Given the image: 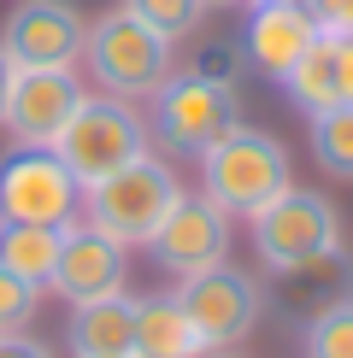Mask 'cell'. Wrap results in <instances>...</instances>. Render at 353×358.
<instances>
[{
    "label": "cell",
    "mask_w": 353,
    "mask_h": 358,
    "mask_svg": "<svg viewBox=\"0 0 353 358\" xmlns=\"http://www.w3.org/2000/svg\"><path fill=\"white\" fill-rule=\"evenodd\" d=\"M171 48L159 29H147L136 12H106V18L88 24L83 36V65L88 77L100 83V94H118V100H147L159 83L171 77Z\"/></svg>",
    "instance_id": "7a4b0ae2"
},
{
    "label": "cell",
    "mask_w": 353,
    "mask_h": 358,
    "mask_svg": "<svg viewBox=\"0 0 353 358\" xmlns=\"http://www.w3.org/2000/svg\"><path fill=\"white\" fill-rule=\"evenodd\" d=\"M36 306H41V288L0 264V335H24L29 317H36Z\"/></svg>",
    "instance_id": "44dd1931"
},
{
    "label": "cell",
    "mask_w": 353,
    "mask_h": 358,
    "mask_svg": "<svg viewBox=\"0 0 353 358\" xmlns=\"http://www.w3.org/2000/svg\"><path fill=\"white\" fill-rule=\"evenodd\" d=\"M195 165H200V194L224 217H254L259 206L271 200V194H283L289 176H294L283 141L265 136V129H247V124L224 129Z\"/></svg>",
    "instance_id": "6da1fadb"
},
{
    "label": "cell",
    "mask_w": 353,
    "mask_h": 358,
    "mask_svg": "<svg viewBox=\"0 0 353 358\" xmlns=\"http://www.w3.org/2000/svg\"><path fill=\"white\" fill-rule=\"evenodd\" d=\"M188 71H200V77H212V83H235V71H242V48H206Z\"/></svg>",
    "instance_id": "7402d4cb"
},
{
    "label": "cell",
    "mask_w": 353,
    "mask_h": 358,
    "mask_svg": "<svg viewBox=\"0 0 353 358\" xmlns=\"http://www.w3.org/2000/svg\"><path fill=\"white\" fill-rule=\"evenodd\" d=\"M335 59H342V100L353 106V36H335Z\"/></svg>",
    "instance_id": "d4e9b609"
},
{
    "label": "cell",
    "mask_w": 353,
    "mask_h": 358,
    "mask_svg": "<svg viewBox=\"0 0 353 358\" xmlns=\"http://www.w3.org/2000/svg\"><path fill=\"white\" fill-rule=\"evenodd\" d=\"M247 6H306L312 12V0H247Z\"/></svg>",
    "instance_id": "4316f807"
},
{
    "label": "cell",
    "mask_w": 353,
    "mask_h": 358,
    "mask_svg": "<svg viewBox=\"0 0 353 358\" xmlns=\"http://www.w3.org/2000/svg\"><path fill=\"white\" fill-rule=\"evenodd\" d=\"M277 88H283V94H289L306 117H318V112H330V106H347V100H342V59H335V29H318V41H312L300 59H294V71H289Z\"/></svg>",
    "instance_id": "2e32d148"
},
{
    "label": "cell",
    "mask_w": 353,
    "mask_h": 358,
    "mask_svg": "<svg viewBox=\"0 0 353 358\" xmlns=\"http://www.w3.org/2000/svg\"><path fill=\"white\" fill-rule=\"evenodd\" d=\"M318 29H335V36H353V0H312Z\"/></svg>",
    "instance_id": "603a6c76"
},
{
    "label": "cell",
    "mask_w": 353,
    "mask_h": 358,
    "mask_svg": "<svg viewBox=\"0 0 353 358\" xmlns=\"http://www.w3.org/2000/svg\"><path fill=\"white\" fill-rule=\"evenodd\" d=\"M83 36H88V18L71 0H18L6 29H0V48L18 71H77Z\"/></svg>",
    "instance_id": "ba28073f"
},
{
    "label": "cell",
    "mask_w": 353,
    "mask_h": 358,
    "mask_svg": "<svg viewBox=\"0 0 353 358\" xmlns=\"http://www.w3.org/2000/svg\"><path fill=\"white\" fill-rule=\"evenodd\" d=\"M124 282H130V247L124 241H112L88 217L59 223V264L48 282L59 300H71V306L106 300V294H124Z\"/></svg>",
    "instance_id": "30bf717a"
},
{
    "label": "cell",
    "mask_w": 353,
    "mask_h": 358,
    "mask_svg": "<svg viewBox=\"0 0 353 358\" xmlns=\"http://www.w3.org/2000/svg\"><path fill=\"white\" fill-rule=\"evenodd\" d=\"M171 294L183 300L188 317H195L206 352L212 347H235V341L259 323V311H265V288L247 271H230V264H212V271L183 276Z\"/></svg>",
    "instance_id": "9c48e42d"
},
{
    "label": "cell",
    "mask_w": 353,
    "mask_h": 358,
    "mask_svg": "<svg viewBox=\"0 0 353 358\" xmlns=\"http://www.w3.org/2000/svg\"><path fill=\"white\" fill-rule=\"evenodd\" d=\"M312 41H318V18L306 6H254L235 48L247 53L254 71H265L271 83H283L294 71V59L312 48Z\"/></svg>",
    "instance_id": "4fadbf2b"
},
{
    "label": "cell",
    "mask_w": 353,
    "mask_h": 358,
    "mask_svg": "<svg viewBox=\"0 0 353 358\" xmlns=\"http://www.w3.org/2000/svg\"><path fill=\"white\" fill-rule=\"evenodd\" d=\"M0 264L36 288H48L59 264V223H0Z\"/></svg>",
    "instance_id": "e0dca14e"
},
{
    "label": "cell",
    "mask_w": 353,
    "mask_h": 358,
    "mask_svg": "<svg viewBox=\"0 0 353 358\" xmlns=\"http://www.w3.org/2000/svg\"><path fill=\"white\" fill-rule=\"evenodd\" d=\"M12 77H18V65L6 59V48H0V124H6V94H12Z\"/></svg>",
    "instance_id": "484cf974"
},
{
    "label": "cell",
    "mask_w": 353,
    "mask_h": 358,
    "mask_svg": "<svg viewBox=\"0 0 353 358\" xmlns=\"http://www.w3.org/2000/svg\"><path fill=\"white\" fill-rule=\"evenodd\" d=\"M254 229V252L265 271H294L306 259H324V252H342V217L335 206L312 188H283L247 217Z\"/></svg>",
    "instance_id": "8992f818"
},
{
    "label": "cell",
    "mask_w": 353,
    "mask_h": 358,
    "mask_svg": "<svg viewBox=\"0 0 353 358\" xmlns=\"http://www.w3.org/2000/svg\"><path fill=\"white\" fill-rule=\"evenodd\" d=\"M206 341L195 329V317L183 311L176 294H147L136 300V341H130V358H200Z\"/></svg>",
    "instance_id": "9a60e30c"
},
{
    "label": "cell",
    "mask_w": 353,
    "mask_h": 358,
    "mask_svg": "<svg viewBox=\"0 0 353 358\" xmlns=\"http://www.w3.org/2000/svg\"><path fill=\"white\" fill-rule=\"evenodd\" d=\"M83 77L77 71H18L6 94V136L18 147H53L71 112L83 106Z\"/></svg>",
    "instance_id": "7c38bea8"
},
{
    "label": "cell",
    "mask_w": 353,
    "mask_h": 358,
    "mask_svg": "<svg viewBox=\"0 0 353 358\" xmlns=\"http://www.w3.org/2000/svg\"><path fill=\"white\" fill-rule=\"evenodd\" d=\"M147 100H153V129H147V136L165 147V153H176V159H200L224 129L242 124L235 88L200 77V71H171Z\"/></svg>",
    "instance_id": "5b68a950"
},
{
    "label": "cell",
    "mask_w": 353,
    "mask_h": 358,
    "mask_svg": "<svg viewBox=\"0 0 353 358\" xmlns=\"http://www.w3.org/2000/svg\"><path fill=\"white\" fill-rule=\"evenodd\" d=\"M230 223L212 200L195 188V194H176V206L165 212L153 235H147V252H153L159 271H176V276H195V271H212V264L230 259Z\"/></svg>",
    "instance_id": "8fae6325"
},
{
    "label": "cell",
    "mask_w": 353,
    "mask_h": 358,
    "mask_svg": "<svg viewBox=\"0 0 353 358\" xmlns=\"http://www.w3.org/2000/svg\"><path fill=\"white\" fill-rule=\"evenodd\" d=\"M176 194H183L176 171L165 159L141 153V159H130L124 171H112V176H100L95 188H83V217L95 223V229H106L112 241H124V247H147V235L165 223Z\"/></svg>",
    "instance_id": "3957f363"
},
{
    "label": "cell",
    "mask_w": 353,
    "mask_h": 358,
    "mask_svg": "<svg viewBox=\"0 0 353 358\" xmlns=\"http://www.w3.org/2000/svg\"><path fill=\"white\" fill-rule=\"evenodd\" d=\"M0 358H53L36 335H0Z\"/></svg>",
    "instance_id": "cb8c5ba5"
},
{
    "label": "cell",
    "mask_w": 353,
    "mask_h": 358,
    "mask_svg": "<svg viewBox=\"0 0 353 358\" xmlns=\"http://www.w3.org/2000/svg\"><path fill=\"white\" fill-rule=\"evenodd\" d=\"M200 358H242V352H230V347H212V352H200Z\"/></svg>",
    "instance_id": "83f0119b"
},
{
    "label": "cell",
    "mask_w": 353,
    "mask_h": 358,
    "mask_svg": "<svg viewBox=\"0 0 353 358\" xmlns=\"http://www.w3.org/2000/svg\"><path fill=\"white\" fill-rule=\"evenodd\" d=\"M124 12H136V18H141L147 29H159L165 41L195 36V24L206 18V6H200V0H124Z\"/></svg>",
    "instance_id": "ffe728a7"
},
{
    "label": "cell",
    "mask_w": 353,
    "mask_h": 358,
    "mask_svg": "<svg viewBox=\"0 0 353 358\" xmlns=\"http://www.w3.org/2000/svg\"><path fill=\"white\" fill-rule=\"evenodd\" d=\"M200 6H247V0H200Z\"/></svg>",
    "instance_id": "f1b7e54d"
},
{
    "label": "cell",
    "mask_w": 353,
    "mask_h": 358,
    "mask_svg": "<svg viewBox=\"0 0 353 358\" xmlns=\"http://www.w3.org/2000/svg\"><path fill=\"white\" fill-rule=\"evenodd\" d=\"M306 358H353V300H330L306 317Z\"/></svg>",
    "instance_id": "d6986e66"
},
{
    "label": "cell",
    "mask_w": 353,
    "mask_h": 358,
    "mask_svg": "<svg viewBox=\"0 0 353 358\" xmlns=\"http://www.w3.org/2000/svg\"><path fill=\"white\" fill-rule=\"evenodd\" d=\"M312 159L330 176H353V106H330L312 117Z\"/></svg>",
    "instance_id": "ac0fdd59"
},
{
    "label": "cell",
    "mask_w": 353,
    "mask_h": 358,
    "mask_svg": "<svg viewBox=\"0 0 353 358\" xmlns=\"http://www.w3.org/2000/svg\"><path fill=\"white\" fill-rule=\"evenodd\" d=\"M53 153L65 159V171L77 176V188H95L100 176L124 171L130 159L147 153V117L118 94H83V106L59 129Z\"/></svg>",
    "instance_id": "277c9868"
},
{
    "label": "cell",
    "mask_w": 353,
    "mask_h": 358,
    "mask_svg": "<svg viewBox=\"0 0 353 358\" xmlns=\"http://www.w3.org/2000/svg\"><path fill=\"white\" fill-rule=\"evenodd\" d=\"M130 341H136V300L130 294L71 306V323H65L71 358H130Z\"/></svg>",
    "instance_id": "5bb4252c"
},
{
    "label": "cell",
    "mask_w": 353,
    "mask_h": 358,
    "mask_svg": "<svg viewBox=\"0 0 353 358\" xmlns=\"http://www.w3.org/2000/svg\"><path fill=\"white\" fill-rule=\"evenodd\" d=\"M77 206L83 188L53 147H12L0 159V223H71Z\"/></svg>",
    "instance_id": "52a82bcc"
}]
</instances>
